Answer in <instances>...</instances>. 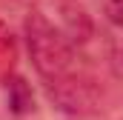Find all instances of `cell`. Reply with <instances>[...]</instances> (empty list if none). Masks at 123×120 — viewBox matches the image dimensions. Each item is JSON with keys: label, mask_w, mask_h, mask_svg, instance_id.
Returning <instances> with one entry per match:
<instances>
[{"label": "cell", "mask_w": 123, "mask_h": 120, "mask_svg": "<svg viewBox=\"0 0 123 120\" xmlns=\"http://www.w3.org/2000/svg\"><path fill=\"white\" fill-rule=\"evenodd\" d=\"M29 57L46 83L55 106L72 114H83L97 103V86L77 63V43L46 12H29L26 17Z\"/></svg>", "instance_id": "6da1fadb"}, {"label": "cell", "mask_w": 123, "mask_h": 120, "mask_svg": "<svg viewBox=\"0 0 123 120\" xmlns=\"http://www.w3.org/2000/svg\"><path fill=\"white\" fill-rule=\"evenodd\" d=\"M3 86H6V103H9V112H12V114H29L31 109H34L31 86L20 77V74H12Z\"/></svg>", "instance_id": "7a4b0ae2"}, {"label": "cell", "mask_w": 123, "mask_h": 120, "mask_svg": "<svg viewBox=\"0 0 123 120\" xmlns=\"http://www.w3.org/2000/svg\"><path fill=\"white\" fill-rule=\"evenodd\" d=\"M12 63H14V40L9 29L0 23V80L3 83L12 77Z\"/></svg>", "instance_id": "3957f363"}, {"label": "cell", "mask_w": 123, "mask_h": 120, "mask_svg": "<svg viewBox=\"0 0 123 120\" xmlns=\"http://www.w3.org/2000/svg\"><path fill=\"white\" fill-rule=\"evenodd\" d=\"M103 14H106V20H109L112 26L123 29V0H106Z\"/></svg>", "instance_id": "277c9868"}, {"label": "cell", "mask_w": 123, "mask_h": 120, "mask_svg": "<svg viewBox=\"0 0 123 120\" xmlns=\"http://www.w3.org/2000/svg\"><path fill=\"white\" fill-rule=\"evenodd\" d=\"M112 66H115V74L123 77V43L115 49V54H112Z\"/></svg>", "instance_id": "5b68a950"}]
</instances>
